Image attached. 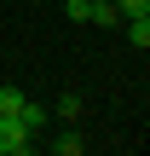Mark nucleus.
<instances>
[{
	"mask_svg": "<svg viewBox=\"0 0 150 156\" xmlns=\"http://www.w3.org/2000/svg\"><path fill=\"white\" fill-rule=\"evenodd\" d=\"M87 23H104V29H110V23H121L116 0H92V17H87Z\"/></svg>",
	"mask_w": 150,
	"mask_h": 156,
	"instance_id": "39448f33",
	"label": "nucleus"
},
{
	"mask_svg": "<svg viewBox=\"0 0 150 156\" xmlns=\"http://www.w3.org/2000/svg\"><path fill=\"white\" fill-rule=\"evenodd\" d=\"M17 116H23V127H29V133H40V127H46V104H35V98H23V104H17Z\"/></svg>",
	"mask_w": 150,
	"mask_h": 156,
	"instance_id": "f03ea898",
	"label": "nucleus"
},
{
	"mask_svg": "<svg viewBox=\"0 0 150 156\" xmlns=\"http://www.w3.org/2000/svg\"><path fill=\"white\" fill-rule=\"evenodd\" d=\"M29 145H35V133L23 127V116H6L0 110V156H23Z\"/></svg>",
	"mask_w": 150,
	"mask_h": 156,
	"instance_id": "f257e3e1",
	"label": "nucleus"
},
{
	"mask_svg": "<svg viewBox=\"0 0 150 156\" xmlns=\"http://www.w3.org/2000/svg\"><path fill=\"white\" fill-rule=\"evenodd\" d=\"M17 104H23V93H17V87H0V110H6V116H17Z\"/></svg>",
	"mask_w": 150,
	"mask_h": 156,
	"instance_id": "1a4fd4ad",
	"label": "nucleus"
},
{
	"mask_svg": "<svg viewBox=\"0 0 150 156\" xmlns=\"http://www.w3.org/2000/svg\"><path fill=\"white\" fill-rule=\"evenodd\" d=\"M52 151H58V156H81V151H87V133H75V127H69V133H58V139H52Z\"/></svg>",
	"mask_w": 150,
	"mask_h": 156,
	"instance_id": "7ed1b4c3",
	"label": "nucleus"
},
{
	"mask_svg": "<svg viewBox=\"0 0 150 156\" xmlns=\"http://www.w3.org/2000/svg\"><path fill=\"white\" fill-rule=\"evenodd\" d=\"M58 116L75 122V116H81V93H64V98H58Z\"/></svg>",
	"mask_w": 150,
	"mask_h": 156,
	"instance_id": "423d86ee",
	"label": "nucleus"
},
{
	"mask_svg": "<svg viewBox=\"0 0 150 156\" xmlns=\"http://www.w3.org/2000/svg\"><path fill=\"white\" fill-rule=\"evenodd\" d=\"M121 17H150V0H116Z\"/></svg>",
	"mask_w": 150,
	"mask_h": 156,
	"instance_id": "6e6552de",
	"label": "nucleus"
},
{
	"mask_svg": "<svg viewBox=\"0 0 150 156\" xmlns=\"http://www.w3.org/2000/svg\"><path fill=\"white\" fill-rule=\"evenodd\" d=\"M127 23V46H150V17H121Z\"/></svg>",
	"mask_w": 150,
	"mask_h": 156,
	"instance_id": "20e7f679",
	"label": "nucleus"
},
{
	"mask_svg": "<svg viewBox=\"0 0 150 156\" xmlns=\"http://www.w3.org/2000/svg\"><path fill=\"white\" fill-rule=\"evenodd\" d=\"M64 12H69V23H87L92 17V0H64Z\"/></svg>",
	"mask_w": 150,
	"mask_h": 156,
	"instance_id": "0eeeda50",
	"label": "nucleus"
}]
</instances>
